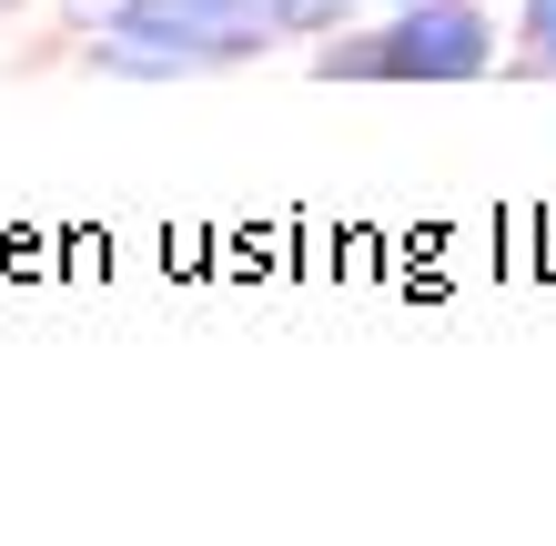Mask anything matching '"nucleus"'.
I'll list each match as a JSON object with an SVG mask.
<instances>
[{
	"label": "nucleus",
	"instance_id": "obj_7",
	"mask_svg": "<svg viewBox=\"0 0 556 546\" xmlns=\"http://www.w3.org/2000/svg\"><path fill=\"white\" fill-rule=\"evenodd\" d=\"M375 11H395V0H375Z\"/></svg>",
	"mask_w": 556,
	"mask_h": 546
},
{
	"label": "nucleus",
	"instance_id": "obj_3",
	"mask_svg": "<svg viewBox=\"0 0 556 546\" xmlns=\"http://www.w3.org/2000/svg\"><path fill=\"white\" fill-rule=\"evenodd\" d=\"M506 72H516V81H556V0H516V21H506Z\"/></svg>",
	"mask_w": 556,
	"mask_h": 546
},
{
	"label": "nucleus",
	"instance_id": "obj_2",
	"mask_svg": "<svg viewBox=\"0 0 556 546\" xmlns=\"http://www.w3.org/2000/svg\"><path fill=\"white\" fill-rule=\"evenodd\" d=\"M506 30L485 0H395L375 21V81H485Z\"/></svg>",
	"mask_w": 556,
	"mask_h": 546
},
{
	"label": "nucleus",
	"instance_id": "obj_4",
	"mask_svg": "<svg viewBox=\"0 0 556 546\" xmlns=\"http://www.w3.org/2000/svg\"><path fill=\"white\" fill-rule=\"evenodd\" d=\"M365 0H283V41H324V30H344Z\"/></svg>",
	"mask_w": 556,
	"mask_h": 546
},
{
	"label": "nucleus",
	"instance_id": "obj_5",
	"mask_svg": "<svg viewBox=\"0 0 556 546\" xmlns=\"http://www.w3.org/2000/svg\"><path fill=\"white\" fill-rule=\"evenodd\" d=\"M61 21H72V41H81V30H102V21H112V0H61Z\"/></svg>",
	"mask_w": 556,
	"mask_h": 546
},
{
	"label": "nucleus",
	"instance_id": "obj_1",
	"mask_svg": "<svg viewBox=\"0 0 556 546\" xmlns=\"http://www.w3.org/2000/svg\"><path fill=\"white\" fill-rule=\"evenodd\" d=\"M283 41V0H112L102 30H81V72L102 81H203Z\"/></svg>",
	"mask_w": 556,
	"mask_h": 546
},
{
	"label": "nucleus",
	"instance_id": "obj_6",
	"mask_svg": "<svg viewBox=\"0 0 556 546\" xmlns=\"http://www.w3.org/2000/svg\"><path fill=\"white\" fill-rule=\"evenodd\" d=\"M11 11H30V0H0V21H11Z\"/></svg>",
	"mask_w": 556,
	"mask_h": 546
}]
</instances>
